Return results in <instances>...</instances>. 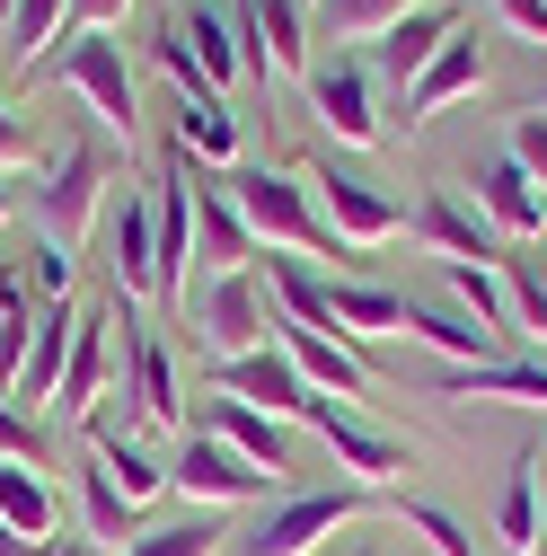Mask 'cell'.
<instances>
[{
    "label": "cell",
    "instance_id": "8d00e7d4",
    "mask_svg": "<svg viewBox=\"0 0 547 556\" xmlns=\"http://www.w3.org/2000/svg\"><path fill=\"white\" fill-rule=\"evenodd\" d=\"M504 274H512V318H521V336H538V344H547V274H538L530 256H521V265H504Z\"/></svg>",
    "mask_w": 547,
    "mask_h": 556
},
{
    "label": "cell",
    "instance_id": "9a60e30c",
    "mask_svg": "<svg viewBox=\"0 0 547 556\" xmlns=\"http://www.w3.org/2000/svg\"><path fill=\"white\" fill-rule=\"evenodd\" d=\"M416 239H424L442 265H495V256H504V248H495V222L468 213L459 186H424V203H416Z\"/></svg>",
    "mask_w": 547,
    "mask_h": 556
},
{
    "label": "cell",
    "instance_id": "ee69618b",
    "mask_svg": "<svg viewBox=\"0 0 547 556\" xmlns=\"http://www.w3.org/2000/svg\"><path fill=\"white\" fill-rule=\"evenodd\" d=\"M0 318H27V292H18V274L0 265Z\"/></svg>",
    "mask_w": 547,
    "mask_h": 556
},
{
    "label": "cell",
    "instance_id": "7dc6e473",
    "mask_svg": "<svg viewBox=\"0 0 547 556\" xmlns=\"http://www.w3.org/2000/svg\"><path fill=\"white\" fill-rule=\"evenodd\" d=\"M10 213H18V186H10V177H0V222H10Z\"/></svg>",
    "mask_w": 547,
    "mask_h": 556
},
{
    "label": "cell",
    "instance_id": "1f68e13d",
    "mask_svg": "<svg viewBox=\"0 0 547 556\" xmlns=\"http://www.w3.org/2000/svg\"><path fill=\"white\" fill-rule=\"evenodd\" d=\"M80 521H89V547H132V539H142V530H132L142 513L124 504V485H115L98 459L80 468Z\"/></svg>",
    "mask_w": 547,
    "mask_h": 556
},
{
    "label": "cell",
    "instance_id": "ba28073f",
    "mask_svg": "<svg viewBox=\"0 0 547 556\" xmlns=\"http://www.w3.org/2000/svg\"><path fill=\"white\" fill-rule=\"evenodd\" d=\"M213 397L265 406V415H283V425H301V415L318 406V389L301 380V363L283 354V344H256V354H239V363H213Z\"/></svg>",
    "mask_w": 547,
    "mask_h": 556
},
{
    "label": "cell",
    "instance_id": "e0dca14e",
    "mask_svg": "<svg viewBox=\"0 0 547 556\" xmlns=\"http://www.w3.org/2000/svg\"><path fill=\"white\" fill-rule=\"evenodd\" d=\"M309 186H318V222H327L335 239H354V248H380V239H397V222H406L380 186H362V177H345V168H318Z\"/></svg>",
    "mask_w": 547,
    "mask_h": 556
},
{
    "label": "cell",
    "instance_id": "f5cc1de1",
    "mask_svg": "<svg viewBox=\"0 0 547 556\" xmlns=\"http://www.w3.org/2000/svg\"><path fill=\"white\" fill-rule=\"evenodd\" d=\"M538 556H547V547H538Z\"/></svg>",
    "mask_w": 547,
    "mask_h": 556
},
{
    "label": "cell",
    "instance_id": "603a6c76",
    "mask_svg": "<svg viewBox=\"0 0 547 556\" xmlns=\"http://www.w3.org/2000/svg\"><path fill=\"white\" fill-rule=\"evenodd\" d=\"M168 36L194 53V72L213 80V89H239V80H247V45H239V18H230V10H203V0H194V10L168 18Z\"/></svg>",
    "mask_w": 547,
    "mask_h": 556
},
{
    "label": "cell",
    "instance_id": "bcb514c9",
    "mask_svg": "<svg viewBox=\"0 0 547 556\" xmlns=\"http://www.w3.org/2000/svg\"><path fill=\"white\" fill-rule=\"evenodd\" d=\"M538 539H547V459H538Z\"/></svg>",
    "mask_w": 547,
    "mask_h": 556
},
{
    "label": "cell",
    "instance_id": "cb8c5ba5",
    "mask_svg": "<svg viewBox=\"0 0 547 556\" xmlns=\"http://www.w3.org/2000/svg\"><path fill=\"white\" fill-rule=\"evenodd\" d=\"M177 151H194L203 168H239V115L221 89H177Z\"/></svg>",
    "mask_w": 547,
    "mask_h": 556
},
{
    "label": "cell",
    "instance_id": "c3c4849f",
    "mask_svg": "<svg viewBox=\"0 0 547 556\" xmlns=\"http://www.w3.org/2000/svg\"><path fill=\"white\" fill-rule=\"evenodd\" d=\"M44 556H98V547H89V539H72V547H44Z\"/></svg>",
    "mask_w": 547,
    "mask_h": 556
},
{
    "label": "cell",
    "instance_id": "44dd1931",
    "mask_svg": "<svg viewBox=\"0 0 547 556\" xmlns=\"http://www.w3.org/2000/svg\"><path fill=\"white\" fill-rule=\"evenodd\" d=\"M450 36H459V0H416L397 27H380V72L397 80V98H406V80H416Z\"/></svg>",
    "mask_w": 547,
    "mask_h": 556
},
{
    "label": "cell",
    "instance_id": "74e56055",
    "mask_svg": "<svg viewBox=\"0 0 547 556\" xmlns=\"http://www.w3.org/2000/svg\"><path fill=\"white\" fill-rule=\"evenodd\" d=\"M124 10H132V0H72V27H62V45H72V36H115Z\"/></svg>",
    "mask_w": 547,
    "mask_h": 556
},
{
    "label": "cell",
    "instance_id": "5b68a950",
    "mask_svg": "<svg viewBox=\"0 0 547 556\" xmlns=\"http://www.w3.org/2000/svg\"><path fill=\"white\" fill-rule=\"evenodd\" d=\"M186 256H194V151H168V168L151 177V265H160V301H186Z\"/></svg>",
    "mask_w": 547,
    "mask_h": 556
},
{
    "label": "cell",
    "instance_id": "3957f363",
    "mask_svg": "<svg viewBox=\"0 0 547 556\" xmlns=\"http://www.w3.org/2000/svg\"><path fill=\"white\" fill-rule=\"evenodd\" d=\"M380 495L371 485H327V495H283L256 530H239V539H221V556H318L345 521H362Z\"/></svg>",
    "mask_w": 547,
    "mask_h": 556
},
{
    "label": "cell",
    "instance_id": "ac0fdd59",
    "mask_svg": "<svg viewBox=\"0 0 547 556\" xmlns=\"http://www.w3.org/2000/svg\"><path fill=\"white\" fill-rule=\"evenodd\" d=\"M486 89V45H476L468 27L424 62L416 80H406V124H424V115H442V106H459V98H476Z\"/></svg>",
    "mask_w": 547,
    "mask_h": 556
},
{
    "label": "cell",
    "instance_id": "f35d334b",
    "mask_svg": "<svg viewBox=\"0 0 547 556\" xmlns=\"http://www.w3.org/2000/svg\"><path fill=\"white\" fill-rule=\"evenodd\" d=\"M512 160L547 186V115H512Z\"/></svg>",
    "mask_w": 547,
    "mask_h": 556
},
{
    "label": "cell",
    "instance_id": "e575fe53",
    "mask_svg": "<svg viewBox=\"0 0 547 556\" xmlns=\"http://www.w3.org/2000/svg\"><path fill=\"white\" fill-rule=\"evenodd\" d=\"M221 539H230V530H213V521L194 513V521H151L124 556H221Z\"/></svg>",
    "mask_w": 547,
    "mask_h": 556
},
{
    "label": "cell",
    "instance_id": "681fc988",
    "mask_svg": "<svg viewBox=\"0 0 547 556\" xmlns=\"http://www.w3.org/2000/svg\"><path fill=\"white\" fill-rule=\"evenodd\" d=\"M521 115H547V80H538V98H530V106H521Z\"/></svg>",
    "mask_w": 547,
    "mask_h": 556
},
{
    "label": "cell",
    "instance_id": "f546056e",
    "mask_svg": "<svg viewBox=\"0 0 547 556\" xmlns=\"http://www.w3.org/2000/svg\"><path fill=\"white\" fill-rule=\"evenodd\" d=\"M98 389H106V318H89V309H80V336H72V363H62L53 406L89 425V415H98Z\"/></svg>",
    "mask_w": 547,
    "mask_h": 556
},
{
    "label": "cell",
    "instance_id": "d6986e66",
    "mask_svg": "<svg viewBox=\"0 0 547 556\" xmlns=\"http://www.w3.org/2000/svg\"><path fill=\"white\" fill-rule=\"evenodd\" d=\"M476 213H486L504 239H538V230H547V194H538V177L504 151V160H476Z\"/></svg>",
    "mask_w": 547,
    "mask_h": 556
},
{
    "label": "cell",
    "instance_id": "8fae6325",
    "mask_svg": "<svg viewBox=\"0 0 547 556\" xmlns=\"http://www.w3.org/2000/svg\"><path fill=\"white\" fill-rule=\"evenodd\" d=\"M309 115L335 132V142H380V98H371V62L335 53V62H309Z\"/></svg>",
    "mask_w": 547,
    "mask_h": 556
},
{
    "label": "cell",
    "instance_id": "816d5d0a",
    "mask_svg": "<svg viewBox=\"0 0 547 556\" xmlns=\"http://www.w3.org/2000/svg\"><path fill=\"white\" fill-rule=\"evenodd\" d=\"M301 10H318V0H301Z\"/></svg>",
    "mask_w": 547,
    "mask_h": 556
},
{
    "label": "cell",
    "instance_id": "4fadbf2b",
    "mask_svg": "<svg viewBox=\"0 0 547 556\" xmlns=\"http://www.w3.org/2000/svg\"><path fill=\"white\" fill-rule=\"evenodd\" d=\"M239 45H247V80L309 72V10L301 0H239Z\"/></svg>",
    "mask_w": 547,
    "mask_h": 556
},
{
    "label": "cell",
    "instance_id": "ffe728a7",
    "mask_svg": "<svg viewBox=\"0 0 547 556\" xmlns=\"http://www.w3.org/2000/svg\"><path fill=\"white\" fill-rule=\"evenodd\" d=\"M72 336H80V309H72V301L36 309V336H27V354H18V371H10V406H44V397L62 389V363H72Z\"/></svg>",
    "mask_w": 547,
    "mask_h": 556
},
{
    "label": "cell",
    "instance_id": "484cf974",
    "mask_svg": "<svg viewBox=\"0 0 547 556\" xmlns=\"http://www.w3.org/2000/svg\"><path fill=\"white\" fill-rule=\"evenodd\" d=\"M327 309H335V336H397L406 327V292L389 283H362V274H327Z\"/></svg>",
    "mask_w": 547,
    "mask_h": 556
},
{
    "label": "cell",
    "instance_id": "8992f818",
    "mask_svg": "<svg viewBox=\"0 0 547 556\" xmlns=\"http://www.w3.org/2000/svg\"><path fill=\"white\" fill-rule=\"evenodd\" d=\"M301 425H309V433L327 442V459L345 468L354 485H397L406 468H416V451H406L397 433H380V425H362V415H354V406H335V397H318V406L301 415Z\"/></svg>",
    "mask_w": 547,
    "mask_h": 556
},
{
    "label": "cell",
    "instance_id": "4316f807",
    "mask_svg": "<svg viewBox=\"0 0 547 556\" xmlns=\"http://www.w3.org/2000/svg\"><path fill=\"white\" fill-rule=\"evenodd\" d=\"M203 433H221V442H230L239 459H256L265 477H283V468H292V433H283V415H265V406H239V397H221Z\"/></svg>",
    "mask_w": 547,
    "mask_h": 556
},
{
    "label": "cell",
    "instance_id": "2e32d148",
    "mask_svg": "<svg viewBox=\"0 0 547 556\" xmlns=\"http://www.w3.org/2000/svg\"><path fill=\"white\" fill-rule=\"evenodd\" d=\"M274 344L301 363V380L318 389V397H345V406H362L371 397V371H362V354L345 336H318V327H292V318H274Z\"/></svg>",
    "mask_w": 547,
    "mask_h": 556
},
{
    "label": "cell",
    "instance_id": "d6a6232c",
    "mask_svg": "<svg viewBox=\"0 0 547 556\" xmlns=\"http://www.w3.org/2000/svg\"><path fill=\"white\" fill-rule=\"evenodd\" d=\"M0 521L10 530H27L36 547H44V530L62 521V504H53V485L27 468V459H0Z\"/></svg>",
    "mask_w": 547,
    "mask_h": 556
},
{
    "label": "cell",
    "instance_id": "60d3db41",
    "mask_svg": "<svg viewBox=\"0 0 547 556\" xmlns=\"http://www.w3.org/2000/svg\"><path fill=\"white\" fill-rule=\"evenodd\" d=\"M0 459H36V425L27 406H10V389H0Z\"/></svg>",
    "mask_w": 547,
    "mask_h": 556
},
{
    "label": "cell",
    "instance_id": "7a4b0ae2",
    "mask_svg": "<svg viewBox=\"0 0 547 556\" xmlns=\"http://www.w3.org/2000/svg\"><path fill=\"white\" fill-rule=\"evenodd\" d=\"M177 327H194V344L213 363H239V354H256V344H274L265 336L274 327V292L247 265L239 274H203V283H186V301H177Z\"/></svg>",
    "mask_w": 547,
    "mask_h": 556
},
{
    "label": "cell",
    "instance_id": "d4e9b609",
    "mask_svg": "<svg viewBox=\"0 0 547 556\" xmlns=\"http://www.w3.org/2000/svg\"><path fill=\"white\" fill-rule=\"evenodd\" d=\"M89 459H98V468L124 485V504H132V513H151V504L168 495V468H160L142 442H132V433H115L106 415H89Z\"/></svg>",
    "mask_w": 547,
    "mask_h": 556
},
{
    "label": "cell",
    "instance_id": "b9f144b4",
    "mask_svg": "<svg viewBox=\"0 0 547 556\" xmlns=\"http://www.w3.org/2000/svg\"><path fill=\"white\" fill-rule=\"evenodd\" d=\"M36 160V132L10 115V98H0V177H10V168H27Z\"/></svg>",
    "mask_w": 547,
    "mask_h": 556
},
{
    "label": "cell",
    "instance_id": "83f0119b",
    "mask_svg": "<svg viewBox=\"0 0 547 556\" xmlns=\"http://www.w3.org/2000/svg\"><path fill=\"white\" fill-rule=\"evenodd\" d=\"M442 283H450L459 309L512 354V336H521V318H512V274H504V265H442Z\"/></svg>",
    "mask_w": 547,
    "mask_h": 556
},
{
    "label": "cell",
    "instance_id": "d590c367",
    "mask_svg": "<svg viewBox=\"0 0 547 556\" xmlns=\"http://www.w3.org/2000/svg\"><path fill=\"white\" fill-rule=\"evenodd\" d=\"M397 521H406V530H424V539H433L442 556H476L468 521H459V513H442V504H397Z\"/></svg>",
    "mask_w": 547,
    "mask_h": 556
},
{
    "label": "cell",
    "instance_id": "836d02e7",
    "mask_svg": "<svg viewBox=\"0 0 547 556\" xmlns=\"http://www.w3.org/2000/svg\"><path fill=\"white\" fill-rule=\"evenodd\" d=\"M416 0H318L309 10V36L318 45H362V36H380V27H397Z\"/></svg>",
    "mask_w": 547,
    "mask_h": 556
},
{
    "label": "cell",
    "instance_id": "f1b7e54d",
    "mask_svg": "<svg viewBox=\"0 0 547 556\" xmlns=\"http://www.w3.org/2000/svg\"><path fill=\"white\" fill-rule=\"evenodd\" d=\"M538 459L547 451H521L512 468H504V495H495V539L512 547V556H538L547 539H538Z\"/></svg>",
    "mask_w": 547,
    "mask_h": 556
},
{
    "label": "cell",
    "instance_id": "ab89813d",
    "mask_svg": "<svg viewBox=\"0 0 547 556\" xmlns=\"http://www.w3.org/2000/svg\"><path fill=\"white\" fill-rule=\"evenodd\" d=\"M27 274H36V292H53V301H62V292H72V248L44 239V248L27 256Z\"/></svg>",
    "mask_w": 547,
    "mask_h": 556
},
{
    "label": "cell",
    "instance_id": "52a82bcc",
    "mask_svg": "<svg viewBox=\"0 0 547 556\" xmlns=\"http://www.w3.org/2000/svg\"><path fill=\"white\" fill-rule=\"evenodd\" d=\"M115 309H124V389H115V397H132L142 425H177V415H186V389H177V363H168L160 327L132 309V301H115Z\"/></svg>",
    "mask_w": 547,
    "mask_h": 556
},
{
    "label": "cell",
    "instance_id": "f907efd6",
    "mask_svg": "<svg viewBox=\"0 0 547 556\" xmlns=\"http://www.w3.org/2000/svg\"><path fill=\"white\" fill-rule=\"evenodd\" d=\"M0 18H10V0H0Z\"/></svg>",
    "mask_w": 547,
    "mask_h": 556
},
{
    "label": "cell",
    "instance_id": "7c38bea8",
    "mask_svg": "<svg viewBox=\"0 0 547 556\" xmlns=\"http://www.w3.org/2000/svg\"><path fill=\"white\" fill-rule=\"evenodd\" d=\"M106 256H115V301H160V265H151V186L106 194Z\"/></svg>",
    "mask_w": 547,
    "mask_h": 556
},
{
    "label": "cell",
    "instance_id": "9c48e42d",
    "mask_svg": "<svg viewBox=\"0 0 547 556\" xmlns=\"http://www.w3.org/2000/svg\"><path fill=\"white\" fill-rule=\"evenodd\" d=\"M106 213V160L89 151V142H72L53 168H44V194H36V222H44V239H62V248H80V230Z\"/></svg>",
    "mask_w": 547,
    "mask_h": 556
},
{
    "label": "cell",
    "instance_id": "4dcf8cb0",
    "mask_svg": "<svg viewBox=\"0 0 547 556\" xmlns=\"http://www.w3.org/2000/svg\"><path fill=\"white\" fill-rule=\"evenodd\" d=\"M62 27H72V0H10L0 45H10L18 72H44V45H62Z\"/></svg>",
    "mask_w": 547,
    "mask_h": 556
},
{
    "label": "cell",
    "instance_id": "f6af8a7d",
    "mask_svg": "<svg viewBox=\"0 0 547 556\" xmlns=\"http://www.w3.org/2000/svg\"><path fill=\"white\" fill-rule=\"evenodd\" d=\"M0 556H44V547H36L27 530H10V521H0Z\"/></svg>",
    "mask_w": 547,
    "mask_h": 556
},
{
    "label": "cell",
    "instance_id": "7bdbcfd3",
    "mask_svg": "<svg viewBox=\"0 0 547 556\" xmlns=\"http://www.w3.org/2000/svg\"><path fill=\"white\" fill-rule=\"evenodd\" d=\"M495 18L512 36H530V45H547V0H495Z\"/></svg>",
    "mask_w": 547,
    "mask_h": 556
},
{
    "label": "cell",
    "instance_id": "5bb4252c",
    "mask_svg": "<svg viewBox=\"0 0 547 556\" xmlns=\"http://www.w3.org/2000/svg\"><path fill=\"white\" fill-rule=\"evenodd\" d=\"M194 256H203V274H239V265L265 256L256 230H247V213H239L230 186H221V168H203V177H194Z\"/></svg>",
    "mask_w": 547,
    "mask_h": 556
},
{
    "label": "cell",
    "instance_id": "7402d4cb",
    "mask_svg": "<svg viewBox=\"0 0 547 556\" xmlns=\"http://www.w3.org/2000/svg\"><path fill=\"white\" fill-rule=\"evenodd\" d=\"M442 397H504V406H547V363L538 354H504V363H442L433 371Z\"/></svg>",
    "mask_w": 547,
    "mask_h": 556
},
{
    "label": "cell",
    "instance_id": "30bf717a",
    "mask_svg": "<svg viewBox=\"0 0 547 556\" xmlns=\"http://www.w3.org/2000/svg\"><path fill=\"white\" fill-rule=\"evenodd\" d=\"M168 485L177 495H194V504H265V468L256 459H239L221 433H186V451L168 459Z\"/></svg>",
    "mask_w": 547,
    "mask_h": 556
},
{
    "label": "cell",
    "instance_id": "277c9868",
    "mask_svg": "<svg viewBox=\"0 0 547 556\" xmlns=\"http://www.w3.org/2000/svg\"><path fill=\"white\" fill-rule=\"evenodd\" d=\"M44 72L62 80V89H80L89 106H98V124L106 132H124L132 142V124H142V98H132V62H124V36H72Z\"/></svg>",
    "mask_w": 547,
    "mask_h": 556
},
{
    "label": "cell",
    "instance_id": "6da1fadb",
    "mask_svg": "<svg viewBox=\"0 0 547 556\" xmlns=\"http://www.w3.org/2000/svg\"><path fill=\"white\" fill-rule=\"evenodd\" d=\"M221 186H230V203L247 213L256 248H283V256H345V239H335V230L318 222V203H309V177H292V168H221Z\"/></svg>",
    "mask_w": 547,
    "mask_h": 556
}]
</instances>
